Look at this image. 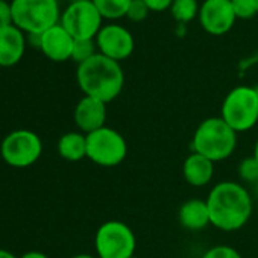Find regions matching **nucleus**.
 <instances>
[{
	"label": "nucleus",
	"instance_id": "nucleus-5",
	"mask_svg": "<svg viewBox=\"0 0 258 258\" xmlns=\"http://www.w3.org/2000/svg\"><path fill=\"white\" fill-rule=\"evenodd\" d=\"M13 22L28 34H43L58 25V0H13Z\"/></svg>",
	"mask_w": 258,
	"mask_h": 258
},
{
	"label": "nucleus",
	"instance_id": "nucleus-32",
	"mask_svg": "<svg viewBox=\"0 0 258 258\" xmlns=\"http://www.w3.org/2000/svg\"><path fill=\"white\" fill-rule=\"evenodd\" d=\"M253 4H255V10H256V13H258V0H253Z\"/></svg>",
	"mask_w": 258,
	"mask_h": 258
},
{
	"label": "nucleus",
	"instance_id": "nucleus-29",
	"mask_svg": "<svg viewBox=\"0 0 258 258\" xmlns=\"http://www.w3.org/2000/svg\"><path fill=\"white\" fill-rule=\"evenodd\" d=\"M0 258H19V256H16L13 252H10V250H5V249H0Z\"/></svg>",
	"mask_w": 258,
	"mask_h": 258
},
{
	"label": "nucleus",
	"instance_id": "nucleus-1",
	"mask_svg": "<svg viewBox=\"0 0 258 258\" xmlns=\"http://www.w3.org/2000/svg\"><path fill=\"white\" fill-rule=\"evenodd\" d=\"M210 223L222 231H237L246 225L252 214L249 191L238 182L223 181L216 184L207 199Z\"/></svg>",
	"mask_w": 258,
	"mask_h": 258
},
{
	"label": "nucleus",
	"instance_id": "nucleus-3",
	"mask_svg": "<svg viewBox=\"0 0 258 258\" xmlns=\"http://www.w3.org/2000/svg\"><path fill=\"white\" fill-rule=\"evenodd\" d=\"M237 146V133L229 127L222 117L205 118L195 131L191 148L213 163L223 161L232 155Z\"/></svg>",
	"mask_w": 258,
	"mask_h": 258
},
{
	"label": "nucleus",
	"instance_id": "nucleus-13",
	"mask_svg": "<svg viewBox=\"0 0 258 258\" xmlns=\"http://www.w3.org/2000/svg\"><path fill=\"white\" fill-rule=\"evenodd\" d=\"M75 38L62 28L61 23L52 26L41 34V52L55 62H62L72 58Z\"/></svg>",
	"mask_w": 258,
	"mask_h": 258
},
{
	"label": "nucleus",
	"instance_id": "nucleus-30",
	"mask_svg": "<svg viewBox=\"0 0 258 258\" xmlns=\"http://www.w3.org/2000/svg\"><path fill=\"white\" fill-rule=\"evenodd\" d=\"M72 258H94V256H91V255H88V253H79V255H75V256H72Z\"/></svg>",
	"mask_w": 258,
	"mask_h": 258
},
{
	"label": "nucleus",
	"instance_id": "nucleus-19",
	"mask_svg": "<svg viewBox=\"0 0 258 258\" xmlns=\"http://www.w3.org/2000/svg\"><path fill=\"white\" fill-rule=\"evenodd\" d=\"M199 8L198 0H173L170 14L179 23H190L199 16Z\"/></svg>",
	"mask_w": 258,
	"mask_h": 258
},
{
	"label": "nucleus",
	"instance_id": "nucleus-10",
	"mask_svg": "<svg viewBox=\"0 0 258 258\" xmlns=\"http://www.w3.org/2000/svg\"><path fill=\"white\" fill-rule=\"evenodd\" d=\"M96 46L99 53L117 62L127 59L136 49V41L133 34L124 26L117 23H109L102 26L96 35Z\"/></svg>",
	"mask_w": 258,
	"mask_h": 258
},
{
	"label": "nucleus",
	"instance_id": "nucleus-31",
	"mask_svg": "<svg viewBox=\"0 0 258 258\" xmlns=\"http://www.w3.org/2000/svg\"><path fill=\"white\" fill-rule=\"evenodd\" d=\"M253 158L258 161V140H256V143H255V148H253Z\"/></svg>",
	"mask_w": 258,
	"mask_h": 258
},
{
	"label": "nucleus",
	"instance_id": "nucleus-26",
	"mask_svg": "<svg viewBox=\"0 0 258 258\" xmlns=\"http://www.w3.org/2000/svg\"><path fill=\"white\" fill-rule=\"evenodd\" d=\"M143 2L146 4L149 11H152V13H163V11L170 10L173 0H143Z\"/></svg>",
	"mask_w": 258,
	"mask_h": 258
},
{
	"label": "nucleus",
	"instance_id": "nucleus-34",
	"mask_svg": "<svg viewBox=\"0 0 258 258\" xmlns=\"http://www.w3.org/2000/svg\"><path fill=\"white\" fill-rule=\"evenodd\" d=\"M129 258H139V256H136V255H133V256H129Z\"/></svg>",
	"mask_w": 258,
	"mask_h": 258
},
{
	"label": "nucleus",
	"instance_id": "nucleus-20",
	"mask_svg": "<svg viewBox=\"0 0 258 258\" xmlns=\"http://www.w3.org/2000/svg\"><path fill=\"white\" fill-rule=\"evenodd\" d=\"M97 46H96V40H75L73 44V52H72V59L75 62L82 64L87 59H90L91 56H94Z\"/></svg>",
	"mask_w": 258,
	"mask_h": 258
},
{
	"label": "nucleus",
	"instance_id": "nucleus-11",
	"mask_svg": "<svg viewBox=\"0 0 258 258\" xmlns=\"http://www.w3.org/2000/svg\"><path fill=\"white\" fill-rule=\"evenodd\" d=\"M201 26L210 35H225L237 20L231 0H204L198 16Z\"/></svg>",
	"mask_w": 258,
	"mask_h": 258
},
{
	"label": "nucleus",
	"instance_id": "nucleus-4",
	"mask_svg": "<svg viewBox=\"0 0 258 258\" xmlns=\"http://www.w3.org/2000/svg\"><path fill=\"white\" fill-rule=\"evenodd\" d=\"M220 117L235 133L252 129L258 121V88L240 85L223 99Z\"/></svg>",
	"mask_w": 258,
	"mask_h": 258
},
{
	"label": "nucleus",
	"instance_id": "nucleus-6",
	"mask_svg": "<svg viewBox=\"0 0 258 258\" xmlns=\"http://www.w3.org/2000/svg\"><path fill=\"white\" fill-rule=\"evenodd\" d=\"M94 244L97 255L102 258H129L136 255L137 240L126 223L108 220L99 226Z\"/></svg>",
	"mask_w": 258,
	"mask_h": 258
},
{
	"label": "nucleus",
	"instance_id": "nucleus-12",
	"mask_svg": "<svg viewBox=\"0 0 258 258\" xmlns=\"http://www.w3.org/2000/svg\"><path fill=\"white\" fill-rule=\"evenodd\" d=\"M105 121H106L105 102L90 96H84L78 102L75 108V123L82 133H85V136L103 127Z\"/></svg>",
	"mask_w": 258,
	"mask_h": 258
},
{
	"label": "nucleus",
	"instance_id": "nucleus-24",
	"mask_svg": "<svg viewBox=\"0 0 258 258\" xmlns=\"http://www.w3.org/2000/svg\"><path fill=\"white\" fill-rule=\"evenodd\" d=\"M202 258H241V255L238 253V250H235L231 246L226 244H219V246H213L210 247Z\"/></svg>",
	"mask_w": 258,
	"mask_h": 258
},
{
	"label": "nucleus",
	"instance_id": "nucleus-17",
	"mask_svg": "<svg viewBox=\"0 0 258 258\" xmlns=\"http://www.w3.org/2000/svg\"><path fill=\"white\" fill-rule=\"evenodd\" d=\"M58 154L72 163L87 157V136L81 133H67L58 142Z\"/></svg>",
	"mask_w": 258,
	"mask_h": 258
},
{
	"label": "nucleus",
	"instance_id": "nucleus-14",
	"mask_svg": "<svg viewBox=\"0 0 258 258\" xmlns=\"http://www.w3.org/2000/svg\"><path fill=\"white\" fill-rule=\"evenodd\" d=\"M26 47L23 31L16 25L0 28V66L11 67L20 62Z\"/></svg>",
	"mask_w": 258,
	"mask_h": 258
},
{
	"label": "nucleus",
	"instance_id": "nucleus-21",
	"mask_svg": "<svg viewBox=\"0 0 258 258\" xmlns=\"http://www.w3.org/2000/svg\"><path fill=\"white\" fill-rule=\"evenodd\" d=\"M238 176L244 182H255L258 181V161L252 157L244 158L238 164Z\"/></svg>",
	"mask_w": 258,
	"mask_h": 258
},
{
	"label": "nucleus",
	"instance_id": "nucleus-8",
	"mask_svg": "<svg viewBox=\"0 0 258 258\" xmlns=\"http://www.w3.org/2000/svg\"><path fill=\"white\" fill-rule=\"evenodd\" d=\"M0 154L4 161L13 167H29L40 160L43 154V142L34 131L17 129L4 139Z\"/></svg>",
	"mask_w": 258,
	"mask_h": 258
},
{
	"label": "nucleus",
	"instance_id": "nucleus-2",
	"mask_svg": "<svg viewBox=\"0 0 258 258\" xmlns=\"http://www.w3.org/2000/svg\"><path fill=\"white\" fill-rule=\"evenodd\" d=\"M76 81L85 96L108 103L121 93L124 73L120 62L97 52L94 56L78 66Z\"/></svg>",
	"mask_w": 258,
	"mask_h": 258
},
{
	"label": "nucleus",
	"instance_id": "nucleus-25",
	"mask_svg": "<svg viewBox=\"0 0 258 258\" xmlns=\"http://www.w3.org/2000/svg\"><path fill=\"white\" fill-rule=\"evenodd\" d=\"M14 25L13 22V8L7 0H0V28Z\"/></svg>",
	"mask_w": 258,
	"mask_h": 258
},
{
	"label": "nucleus",
	"instance_id": "nucleus-9",
	"mask_svg": "<svg viewBox=\"0 0 258 258\" xmlns=\"http://www.w3.org/2000/svg\"><path fill=\"white\" fill-rule=\"evenodd\" d=\"M103 17L91 0L72 2L61 16L62 28L75 40H94L102 29Z\"/></svg>",
	"mask_w": 258,
	"mask_h": 258
},
{
	"label": "nucleus",
	"instance_id": "nucleus-35",
	"mask_svg": "<svg viewBox=\"0 0 258 258\" xmlns=\"http://www.w3.org/2000/svg\"><path fill=\"white\" fill-rule=\"evenodd\" d=\"M99 258H102V256H99Z\"/></svg>",
	"mask_w": 258,
	"mask_h": 258
},
{
	"label": "nucleus",
	"instance_id": "nucleus-27",
	"mask_svg": "<svg viewBox=\"0 0 258 258\" xmlns=\"http://www.w3.org/2000/svg\"><path fill=\"white\" fill-rule=\"evenodd\" d=\"M28 41L37 47V49H41V34H28Z\"/></svg>",
	"mask_w": 258,
	"mask_h": 258
},
{
	"label": "nucleus",
	"instance_id": "nucleus-18",
	"mask_svg": "<svg viewBox=\"0 0 258 258\" xmlns=\"http://www.w3.org/2000/svg\"><path fill=\"white\" fill-rule=\"evenodd\" d=\"M100 16L106 20H117L126 17L133 0H91Z\"/></svg>",
	"mask_w": 258,
	"mask_h": 258
},
{
	"label": "nucleus",
	"instance_id": "nucleus-23",
	"mask_svg": "<svg viewBox=\"0 0 258 258\" xmlns=\"http://www.w3.org/2000/svg\"><path fill=\"white\" fill-rule=\"evenodd\" d=\"M231 4H232V10L237 19L246 20L256 14L253 0H231Z\"/></svg>",
	"mask_w": 258,
	"mask_h": 258
},
{
	"label": "nucleus",
	"instance_id": "nucleus-22",
	"mask_svg": "<svg viewBox=\"0 0 258 258\" xmlns=\"http://www.w3.org/2000/svg\"><path fill=\"white\" fill-rule=\"evenodd\" d=\"M149 8L146 7V4L143 0H133L131 5H129V10L126 13V19H129L134 23H142L148 19L149 16Z\"/></svg>",
	"mask_w": 258,
	"mask_h": 258
},
{
	"label": "nucleus",
	"instance_id": "nucleus-15",
	"mask_svg": "<svg viewBox=\"0 0 258 258\" xmlns=\"http://www.w3.org/2000/svg\"><path fill=\"white\" fill-rule=\"evenodd\" d=\"M185 181L193 187H204L210 184L214 175V163L207 157L191 152L182 166Z\"/></svg>",
	"mask_w": 258,
	"mask_h": 258
},
{
	"label": "nucleus",
	"instance_id": "nucleus-33",
	"mask_svg": "<svg viewBox=\"0 0 258 258\" xmlns=\"http://www.w3.org/2000/svg\"><path fill=\"white\" fill-rule=\"evenodd\" d=\"M72 2H82V0H72Z\"/></svg>",
	"mask_w": 258,
	"mask_h": 258
},
{
	"label": "nucleus",
	"instance_id": "nucleus-28",
	"mask_svg": "<svg viewBox=\"0 0 258 258\" xmlns=\"http://www.w3.org/2000/svg\"><path fill=\"white\" fill-rule=\"evenodd\" d=\"M20 258H49L46 253H43V252H38V250H31V252H26V253H23Z\"/></svg>",
	"mask_w": 258,
	"mask_h": 258
},
{
	"label": "nucleus",
	"instance_id": "nucleus-7",
	"mask_svg": "<svg viewBox=\"0 0 258 258\" xmlns=\"http://www.w3.org/2000/svg\"><path fill=\"white\" fill-rule=\"evenodd\" d=\"M127 155L126 140L111 127H100L87 134V158L102 167H115Z\"/></svg>",
	"mask_w": 258,
	"mask_h": 258
},
{
	"label": "nucleus",
	"instance_id": "nucleus-16",
	"mask_svg": "<svg viewBox=\"0 0 258 258\" xmlns=\"http://www.w3.org/2000/svg\"><path fill=\"white\" fill-rule=\"evenodd\" d=\"M178 220L188 231L204 229L210 223V213H208L207 201L190 199L184 202L178 211Z\"/></svg>",
	"mask_w": 258,
	"mask_h": 258
}]
</instances>
